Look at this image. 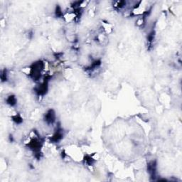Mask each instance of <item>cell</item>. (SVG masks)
Segmentation results:
<instances>
[{
	"mask_svg": "<svg viewBox=\"0 0 182 182\" xmlns=\"http://www.w3.org/2000/svg\"><path fill=\"white\" fill-rule=\"evenodd\" d=\"M62 137H63L62 133L60 132H56V133L53 135V140L54 142H58V141H59V140L62 138Z\"/></svg>",
	"mask_w": 182,
	"mask_h": 182,
	"instance_id": "cell-2",
	"label": "cell"
},
{
	"mask_svg": "<svg viewBox=\"0 0 182 182\" xmlns=\"http://www.w3.org/2000/svg\"><path fill=\"white\" fill-rule=\"evenodd\" d=\"M7 103L8 104H9V105H15L16 104V99H15V98H14V96H9V98H8V99H7Z\"/></svg>",
	"mask_w": 182,
	"mask_h": 182,
	"instance_id": "cell-3",
	"label": "cell"
},
{
	"mask_svg": "<svg viewBox=\"0 0 182 182\" xmlns=\"http://www.w3.org/2000/svg\"><path fill=\"white\" fill-rule=\"evenodd\" d=\"M46 121L48 123H53L55 121V113L53 110H49L46 115Z\"/></svg>",
	"mask_w": 182,
	"mask_h": 182,
	"instance_id": "cell-1",
	"label": "cell"
}]
</instances>
